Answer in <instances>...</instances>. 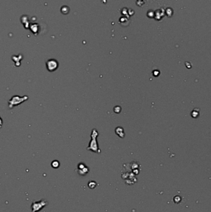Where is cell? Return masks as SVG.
<instances>
[{
	"label": "cell",
	"instance_id": "cell-1",
	"mask_svg": "<svg viewBox=\"0 0 211 212\" xmlns=\"http://www.w3.org/2000/svg\"><path fill=\"white\" fill-rule=\"evenodd\" d=\"M98 135V132L96 129H94L92 132V140L91 142H90L89 147L87 148V149H90V150H92V152H98V145L97 143V141H96V137H97Z\"/></svg>",
	"mask_w": 211,
	"mask_h": 212
},
{
	"label": "cell",
	"instance_id": "cell-2",
	"mask_svg": "<svg viewBox=\"0 0 211 212\" xmlns=\"http://www.w3.org/2000/svg\"><path fill=\"white\" fill-rule=\"evenodd\" d=\"M28 99V97L27 95H24L23 97L19 96V95H14L12 98L9 101V108H12L15 105H18L19 104H21L25 100Z\"/></svg>",
	"mask_w": 211,
	"mask_h": 212
},
{
	"label": "cell",
	"instance_id": "cell-3",
	"mask_svg": "<svg viewBox=\"0 0 211 212\" xmlns=\"http://www.w3.org/2000/svg\"><path fill=\"white\" fill-rule=\"evenodd\" d=\"M46 205H48L47 201L45 200H41L38 201H33L31 207L32 212H38L43 209Z\"/></svg>",
	"mask_w": 211,
	"mask_h": 212
},
{
	"label": "cell",
	"instance_id": "cell-4",
	"mask_svg": "<svg viewBox=\"0 0 211 212\" xmlns=\"http://www.w3.org/2000/svg\"><path fill=\"white\" fill-rule=\"evenodd\" d=\"M46 68L50 72H53L58 69L59 64L55 59H50L46 62Z\"/></svg>",
	"mask_w": 211,
	"mask_h": 212
},
{
	"label": "cell",
	"instance_id": "cell-5",
	"mask_svg": "<svg viewBox=\"0 0 211 212\" xmlns=\"http://www.w3.org/2000/svg\"><path fill=\"white\" fill-rule=\"evenodd\" d=\"M60 162L57 160H54L52 163H51V166H52L53 168H55V169H57V168H58L59 166H60Z\"/></svg>",
	"mask_w": 211,
	"mask_h": 212
},
{
	"label": "cell",
	"instance_id": "cell-6",
	"mask_svg": "<svg viewBox=\"0 0 211 212\" xmlns=\"http://www.w3.org/2000/svg\"><path fill=\"white\" fill-rule=\"evenodd\" d=\"M2 125H3V120L1 117H0V127H2Z\"/></svg>",
	"mask_w": 211,
	"mask_h": 212
}]
</instances>
